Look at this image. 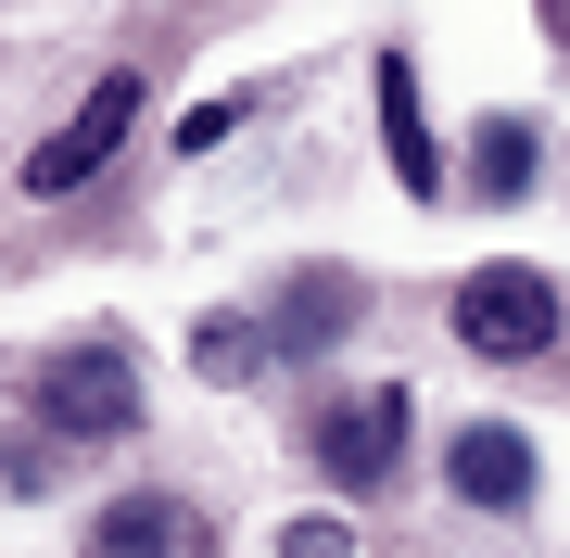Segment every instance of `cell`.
Here are the masks:
<instances>
[{
    "label": "cell",
    "instance_id": "cell-12",
    "mask_svg": "<svg viewBox=\"0 0 570 558\" xmlns=\"http://www.w3.org/2000/svg\"><path fill=\"white\" fill-rule=\"evenodd\" d=\"M279 558H355V533H343V520H292Z\"/></svg>",
    "mask_w": 570,
    "mask_h": 558
},
{
    "label": "cell",
    "instance_id": "cell-1",
    "mask_svg": "<svg viewBox=\"0 0 570 558\" xmlns=\"http://www.w3.org/2000/svg\"><path fill=\"white\" fill-rule=\"evenodd\" d=\"M558 280L546 267H469L456 280V355H482V369H532V355L558 343Z\"/></svg>",
    "mask_w": 570,
    "mask_h": 558
},
{
    "label": "cell",
    "instance_id": "cell-3",
    "mask_svg": "<svg viewBox=\"0 0 570 558\" xmlns=\"http://www.w3.org/2000/svg\"><path fill=\"white\" fill-rule=\"evenodd\" d=\"M317 470L343 482V496H381V482L406 470V393H393V381L330 393V407H317Z\"/></svg>",
    "mask_w": 570,
    "mask_h": 558
},
{
    "label": "cell",
    "instance_id": "cell-11",
    "mask_svg": "<svg viewBox=\"0 0 570 558\" xmlns=\"http://www.w3.org/2000/svg\"><path fill=\"white\" fill-rule=\"evenodd\" d=\"M242 115H254V89H228V102H190V115H178V153H216Z\"/></svg>",
    "mask_w": 570,
    "mask_h": 558
},
{
    "label": "cell",
    "instance_id": "cell-4",
    "mask_svg": "<svg viewBox=\"0 0 570 558\" xmlns=\"http://www.w3.org/2000/svg\"><path fill=\"white\" fill-rule=\"evenodd\" d=\"M39 419L63 444H115L127 419H140V369H127L115 343H77V355H51L39 369Z\"/></svg>",
    "mask_w": 570,
    "mask_h": 558
},
{
    "label": "cell",
    "instance_id": "cell-10",
    "mask_svg": "<svg viewBox=\"0 0 570 558\" xmlns=\"http://www.w3.org/2000/svg\"><path fill=\"white\" fill-rule=\"evenodd\" d=\"M469 153H482V166H469L482 204H520V190H532V127H520V115H482V140H469Z\"/></svg>",
    "mask_w": 570,
    "mask_h": 558
},
{
    "label": "cell",
    "instance_id": "cell-5",
    "mask_svg": "<svg viewBox=\"0 0 570 558\" xmlns=\"http://www.w3.org/2000/svg\"><path fill=\"white\" fill-rule=\"evenodd\" d=\"M89 558H216V533H204V508H178V496H115L89 520Z\"/></svg>",
    "mask_w": 570,
    "mask_h": 558
},
{
    "label": "cell",
    "instance_id": "cell-9",
    "mask_svg": "<svg viewBox=\"0 0 570 558\" xmlns=\"http://www.w3.org/2000/svg\"><path fill=\"white\" fill-rule=\"evenodd\" d=\"M190 369L204 381H266L279 369V331L266 317H190Z\"/></svg>",
    "mask_w": 570,
    "mask_h": 558
},
{
    "label": "cell",
    "instance_id": "cell-6",
    "mask_svg": "<svg viewBox=\"0 0 570 558\" xmlns=\"http://www.w3.org/2000/svg\"><path fill=\"white\" fill-rule=\"evenodd\" d=\"M444 482L469 508H532V432H508V419H469V432L444 444Z\"/></svg>",
    "mask_w": 570,
    "mask_h": 558
},
{
    "label": "cell",
    "instance_id": "cell-8",
    "mask_svg": "<svg viewBox=\"0 0 570 558\" xmlns=\"http://www.w3.org/2000/svg\"><path fill=\"white\" fill-rule=\"evenodd\" d=\"M381 153H393V190H406V204H431V190H444V153H431L419 63H406V51H381Z\"/></svg>",
    "mask_w": 570,
    "mask_h": 558
},
{
    "label": "cell",
    "instance_id": "cell-7",
    "mask_svg": "<svg viewBox=\"0 0 570 558\" xmlns=\"http://www.w3.org/2000/svg\"><path fill=\"white\" fill-rule=\"evenodd\" d=\"M355 317H367V280H355V267H305L279 305H266V331H279V355H330Z\"/></svg>",
    "mask_w": 570,
    "mask_h": 558
},
{
    "label": "cell",
    "instance_id": "cell-2",
    "mask_svg": "<svg viewBox=\"0 0 570 558\" xmlns=\"http://www.w3.org/2000/svg\"><path fill=\"white\" fill-rule=\"evenodd\" d=\"M127 127H140V77L115 63V77H89V102L63 115V127H51L39 153H26V190H39V204H63V190H89V178H102L115 153H127Z\"/></svg>",
    "mask_w": 570,
    "mask_h": 558
}]
</instances>
